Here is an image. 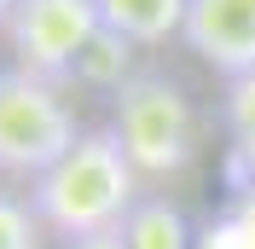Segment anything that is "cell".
<instances>
[{
  "label": "cell",
  "mask_w": 255,
  "mask_h": 249,
  "mask_svg": "<svg viewBox=\"0 0 255 249\" xmlns=\"http://www.w3.org/2000/svg\"><path fill=\"white\" fill-rule=\"evenodd\" d=\"M111 127L128 145L139 180H174L197 162L203 127H197V105L174 76L162 70H133L111 93Z\"/></svg>",
  "instance_id": "cell-2"
},
{
  "label": "cell",
  "mask_w": 255,
  "mask_h": 249,
  "mask_svg": "<svg viewBox=\"0 0 255 249\" xmlns=\"http://www.w3.org/2000/svg\"><path fill=\"white\" fill-rule=\"evenodd\" d=\"M122 238L128 249H191V226L180 215L174 203L162 197V191H145L122 220Z\"/></svg>",
  "instance_id": "cell-7"
},
{
  "label": "cell",
  "mask_w": 255,
  "mask_h": 249,
  "mask_svg": "<svg viewBox=\"0 0 255 249\" xmlns=\"http://www.w3.org/2000/svg\"><path fill=\"white\" fill-rule=\"evenodd\" d=\"M12 6H17V0H0V29L12 23Z\"/></svg>",
  "instance_id": "cell-12"
},
{
  "label": "cell",
  "mask_w": 255,
  "mask_h": 249,
  "mask_svg": "<svg viewBox=\"0 0 255 249\" xmlns=\"http://www.w3.org/2000/svg\"><path fill=\"white\" fill-rule=\"evenodd\" d=\"M186 6L191 0H99V17L133 47H162L186 35Z\"/></svg>",
  "instance_id": "cell-6"
},
{
  "label": "cell",
  "mask_w": 255,
  "mask_h": 249,
  "mask_svg": "<svg viewBox=\"0 0 255 249\" xmlns=\"http://www.w3.org/2000/svg\"><path fill=\"white\" fill-rule=\"evenodd\" d=\"M128 76H133V41H122L116 29H99L93 47L81 52V64H76V81H81V87H105V93H116Z\"/></svg>",
  "instance_id": "cell-8"
},
{
  "label": "cell",
  "mask_w": 255,
  "mask_h": 249,
  "mask_svg": "<svg viewBox=\"0 0 255 249\" xmlns=\"http://www.w3.org/2000/svg\"><path fill=\"white\" fill-rule=\"evenodd\" d=\"M215 76H255V0H191L180 35Z\"/></svg>",
  "instance_id": "cell-5"
},
{
  "label": "cell",
  "mask_w": 255,
  "mask_h": 249,
  "mask_svg": "<svg viewBox=\"0 0 255 249\" xmlns=\"http://www.w3.org/2000/svg\"><path fill=\"white\" fill-rule=\"evenodd\" d=\"M221 116H226V133L238 139V162L250 168V180H255V76H238V81H226Z\"/></svg>",
  "instance_id": "cell-10"
},
{
  "label": "cell",
  "mask_w": 255,
  "mask_h": 249,
  "mask_svg": "<svg viewBox=\"0 0 255 249\" xmlns=\"http://www.w3.org/2000/svg\"><path fill=\"white\" fill-rule=\"evenodd\" d=\"M64 249H128V238H122V226H116V232H93V238H76V244H64Z\"/></svg>",
  "instance_id": "cell-11"
},
{
  "label": "cell",
  "mask_w": 255,
  "mask_h": 249,
  "mask_svg": "<svg viewBox=\"0 0 255 249\" xmlns=\"http://www.w3.org/2000/svg\"><path fill=\"white\" fill-rule=\"evenodd\" d=\"M47 220L35 215V203L23 191L0 186V249H47Z\"/></svg>",
  "instance_id": "cell-9"
},
{
  "label": "cell",
  "mask_w": 255,
  "mask_h": 249,
  "mask_svg": "<svg viewBox=\"0 0 255 249\" xmlns=\"http://www.w3.org/2000/svg\"><path fill=\"white\" fill-rule=\"evenodd\" d=\"M87 127L76 122V105L58 81L29 76L6 64L0 70V174L6 180H41Z\"/></svg>",
  "instance_id": "cell-3"
},
{
  "label": "cell",
  "mask_w": 255,
  "mask_h": 249,
  "mask_svg": "<svg viewBox=\"0 0 255 249\" xmlns=\"http://www.w3.org/2000/svg\"><path fill=\"white\" fill-rule=\"evenodd\" d=\"M139 197H145L139 191V168H133L128 145L116 139V127H87L29 186L35 215L47 220V232L64 238V244L93 238V232H116Z\"/></svg>",
  "instance_id": "cell-1"
},
{
  "label": "cell",
  "mask_w": 255,
  "mask_h": 249,
  "mask_svg": "<svg viewBox=\"0 0 255 249\" xmlns=\"http://www.w3.org/2000/svg\"><path fill=\"white\" fill-rule=\"evenodd\" d=\"M99 29H105L99 0H17L12 23H6V41H12V64L17 70L70 87L81 52L93 47Z\"/></svg>",
  "instance_id": "cell-4"
}]
</instances>
